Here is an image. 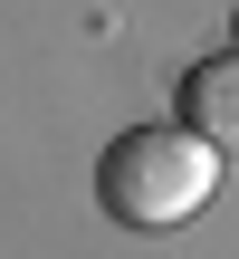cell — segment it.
I'll return each mask as SVG.
<instances>
[{"label": "cell", "instance_id": "obj_1", "mask_svg": "<svg viewBox=\"0 0 239 259\" xmlns=\"http://www.w3.org/2000/svg\"><path fill=\"white\" fill-rule=\"evenodd\" d=\"M211 192H220V144L192 135L182 115L172 125H125L96 154V202L125 231H182Z\"/></svg>", "mask_w": 239, "mask_h": 259}, {"label": "cell", "instance_id": "obj_2", "mask_svg": "<svg viewBox=\"0 0 239 259\" xmlns=\"http://www.w3.org/2000/svg\"><path fill=\"white\" fill-rule=\"evenodd\" d=\"M182 125H192V135H211L220 154H239V38L220 48V58L182 67Z\"/></svg>", "mask_w": 239, "mask_h": 259}, {"label": "cell", "instance_id": "obj_3", "mask_svg": "<svg viewBox=\"0 0 239 259\" xmlns=\"http://www.w3.org/2000/svg\"><path fill=\"white\" fill-rule=\"evenodd\" d=\"M230 29H239V19H230Z\"/></svg>", "mask_w": 239, "mask_h": 259}]
</instances>
